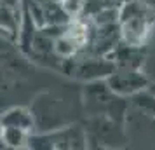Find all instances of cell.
Here are the masks:
<instances>
[{
  "mask_svg": "<svg viewBox=\"0 0 155 150\" xmlns=\"http://www.w3.org/2000/svg\"><path fill=\"white\" fill-rule=\"evenodd\" d=\"M105 82L113 94L122 96V98H127V96H133V94L140 93L143 89H147L148 84H150L147 75L141 70L119 68V66H115V70L106 77Z\"/></svg>",
  "mask_w": 155,
  "mask_h": 150,
  "instance_id": "obj_3",
  "label": "cell"
},
{
  "mask_svg": "<svg viewBox=\"0 0 155 150\" xmlns=\"http://www.w3.org/2000/svg\"><path fill=\"white\" fill-rule=\"evenodd\" d=\"M133 103L140 108L143 114L155 117V94L150 93L148 89H143L140 93L133 94Z\"/></svg>",
  "mask_w": 155,
  "mask_h": 150,
  "instance_id": "obj_7",
  "label": "cell"
},
{
  "mask_svg": "<svg viewBox=\"0 0 155 150\" xmlns=\"http://www.w3.org/2000/svg\"><path fill=\"white\" fill-rule=\"evenodd\" d=\"M63 68L73 79L92 82V80H105L115 70V63L108 56H92L85 52H77L73 58L64 59Z\"/></svg>",
  "mask_w": 155,
  "mask_h": 150,
  "instance_id": "obj_2",
  "label": "cell"
},
{
  "mask_svg": "<svg viewBox=\"0 0 155 150\" xmlns=\"http://www.w3.org/2000/svg\"><path fill=\"white\" fill-rule=\"evenodd\" d=\"M148 91H150V93H153L155 94V84H148V87H147Z\"/></svg>",
  "mask_w": 155,
  "mask_h": 150,
  "instance_id": "obj_8",
  "label": "cell"
},
{
  "mask_svg": "<svg viewBox=\"0 0 155 150\" xmlns=\"http://www.w3.org/2000/svg\"><path fill=\"white\" fill-rule=\"evenodd\" d=\"M0 126L2 128H18L31 133L33 126H35V119H33L31 110H28V108L12 107L0 115Z\"/></svg>",
  "mask_w": 155,
  "mask_h": 150,
  "instance_id": "obj_5",
  "label": "cell"
},
{
  "mask_svg": "<svg viewBox=\"0 0 155 150\" xmlns=\"http://www.w3.org/2000/svg\"><path fill=\"white\" fill-rule=\"evenodd\" d=\"M28 131H23V129L18 128H2L0 131V138L5 147H11V148H19V147H25L28 143Z\"/></svg>",
  "mask_w": 155,
  "mask_h": 150,
  "instance_id": "obj_6",
  "label": "cell"
},
{
  "mask_svg": "<svg viewBox=\"0 0 155 150\" xmlns=\"http://www.w3.org/2000/svg\"><path fill=\"white\" fill-rule=\"evenodd\" d=\"M108 58L119 68H136V70H141V66L145 63V51H143V45H129V44L120 40L119 45L110 52Z\"/></svg>",
  "mask_w": 155,
  "mask_h": 150,
  "instance_id": "obj_4",
  "label": "cell"
},
{
  "mask_svg": "<svg viewBox=\"0 0 155 150\" xmlns=\"http://www.w3.org/2000/svg\"><path fill=\"white\" fill-rule=\"evenodd\" d=\"M155 25V11L145 0H127L119 7V28L122 42L145 45Z\"/></svg>",
  "mask_w": 155,
  "mask_h": 150,
  "instance_id": "obj_1",
  "label": "cell"
}]
</instances>
